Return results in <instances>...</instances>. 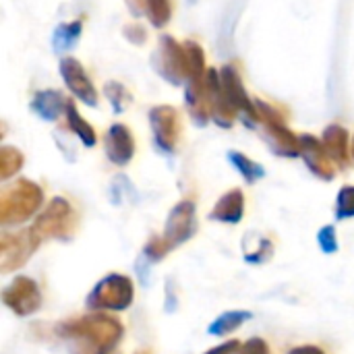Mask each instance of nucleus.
<instances>
[{"label":"nucleus","instance_id":"obj_1","mask_svg":"<svg viewBox=\"0 0 354 354\" xmlns=\"http://www.w3.org/2000/svg\"><path fill=\"white\" fill-rule=\"evenodd\" d=\"M153 68L172 85H187L191 79V62L185 44H178L172 35H162L153 54Z\"/></svg>","mask_w":354,"mask_h":354},{"label":"nucleus","instance_id":"obj_2","mask_svg":"<svg viewBox=\"0 0 354 354\" xmlns=\"http://www.w3.org/2000/svg\"><path fill=\"white\" fill-rule=\"evenodd\" d=\"M257 104V112H259V120L263 122L266 129V139L270 143V147L286 158H295L301 153V137H297L284 122L282 114L272 108L266 102H255Z\"/></svg>","mask_w":354,"mask_h":354},{"label":"nucleus","instance_id":"obj_3","mask_svg":"<svg viewBox=\"0 0 354 354\" xmlns=\"http://www.w3.org/2000/svg\"><path fill=\"white\" fill-rule=\"evenodd\" d=\"M41 203V191L29 180H19L2 195V220L4 224L21 222L29 218Z\"/></svg>","mask_w":354,"mask_h":354},{"label":"nucleus","instance_id":"obj_4","mask_svg":"<svg viewBox=\"0 0 354 354\" xmlns=\"http://www.w3.org/2000/svg\"><path fill=\"white\" fill-rule=\"evenodd\" d=\"M133 301L131 280L124 276H108L104 278L87 299L91 309H127Z\"/></svg>","mask_w":354,"mask_h":354},{"label":"nucleus","instance_id":"obj_5","mask_svg":"<svg viewBox=\"0 0 354 354\" xmlns=\"http://www.w3.org/2000/svg\"><path fill=\"white\" fill-rule=\"evenodd\" d=\"M220 83H222V91H224L226 100L236 110V114L245 116L247 124H255L259 120L257 104L249 100V95L245 91V85L241 81V75L232 64H226V66L220 68Z\"/></svg>","mask_w":354,"mask_h":354},{"label":"nucleus","instance_id":"obj_6","mask_svg":"<svg viewBox=\"0 0 354 354\" xmlns=\"http://www.w3.org/2000/svg\"><path fill=\"white\" fill-rule=\"evenodd\" d=\"M153 139L164 151H174L180 137V116L172 106H156L149 110Z\"/></svg>","mask_w":354,"mask_h":354},{"label":"nucleus","instance_id":"obj_7","mask_svg":"<svg viewBox=\"0 0 354 354\" xmlns=\"http://www.w3.org/2000/svg\"><path fill=\"white\" fill-rule=\"evenodd\" d=\"M60 75H62L66 87L71 89V93L75 97H79L87 106H95L97 104V91H95L91 79L87 77V73H85V68L81 66L79 60L62 58L60 60Z\"/></svg>","mask_w":354,"mask_h":354},{"label":"nucleus","instance_id":"obj_8","mask_svg":"<svg viewBox=\"0 0 354 354\" xmlns=\"http://www.w3.org/2000/svg\"><path fill=\"white\" fill-rule=\"evenodd\" d=\"M301 156L305 164L313 170L324 180H332L336 176V166L334 160L330 158L324 141L315 139L313 135H301Z\"/></svg>","mask_w":354,"mask_h":354},{"label":"nucleus","instance_id":"obj_9","mask_svg":"<svg viewBox=\"0 0 354 354\" xmlns=\"http://www.w3.org/2000/svg\"><path fill=\"white\" fill-rule=\"evenodd\" d=\"M4 303L17 311L19 315H29L31 311H35L41 303L39 290L35 286V282H31L29 278H17L4 292H2Z\"/></svg>","mask_w":354,"mask_h":354},{"label":"nucleus","instance_id":"obj_10","mask_svg":"<svg viewBox=\"0 0 354 354\" xmlns=\"http://www.w3.org/2000/svg\"><path fill=\"white\" fill-rule=\"evenodd\" d=\"M193 232H195V207L193 203L183 201L172 209L168 224H166L164 239L170 247H174L178 243H185Z\"/></svg>","mask_w":354,"mask_h":354},{"label":"nucleus","instance_id":"obj_11","mask_svg":"<svg viewBox=\"0 0 354 354\" xmlns=\"http://www.w3.org/2000/svg\"><path fill=\"white\" fill-rule=\"evenodd\" d=\"M207 93H209L212 118L216 120V124H220L224 129L232 127L234 118H236V110L226 100V95L222 91V83H220V71H216V68L207 71Z\"/></svg>","mask_w":354,"mask_h":354},{"label":"nucleus","instance_id":"obj_12","mask_svg":"<svg viewBox=\"0 0 354 354\" xmlns=\"http://www.w3.org/2000/svg\"><path fill=\"white\" fill-rule=\"evenodd\" d=\"M106 153L110 158V162L124 166L131 162L133 153H135V141L131 131L124 124H112L108 135H106Z\"/></svg>","mask_w":354,"mask_h":354},{"label":"nucleus","instance_id":"obj_13","mask_svg":"<svg viewBox=\"0 0 354 354\" xmlns=\"http://www.w3.org/2000/svg\"><path fill=\"white\" fill-rule=\"evenodd\" d=\"M187 108L197 124H205L212 118L209 108V93H207V77L191 79L187 83Z\"/></svg>","mask_w":354,"mask_h":354},{"label":"nucleus","instance_id":"obj_14","mask_svg":"<svg viewBox=\"0 0 354 354\" xmlns=\"http://www.w3.org/2000/svg\"><path fill=\"white\" fill-rule=\"evenodd\" d=\"M243 212H245V197L239 189H234L218 201V205L214 207L209 218L222 220L226 224H236L243 218Z\"/></svg>","mask_w":354,"mask_h":354},{"label":"nucleus","instance_id":"obj_15","mask_svg":"<svg viewBox=\"0 0 354 354\" xmlns=\"http://www.w3.org/2000/svg\"><path fill=\"white\" fill-rule=\"evenodd\" d=\"M31 108L33 112H37L44 120H56L64 110H66V102L64 97L54 91V89H44V91H37L33 95V102H31Z\"/></svg>","mask_w":354,"mask_h":354},{"label":"nucleus","instance_id":"obj_16","mask_svg":"<svg viewBox=\"0 0 354 354\" xmlns=\"http://www.w3.org/2000/svg\"><path fill=\"white\" fill-rule=\"evenodd\" d=\"M324 145L336 164H340V166L348 164V133L344 127H340V124L328 127L324 133Z\"/></svg>","mask_w":354,"mask_h":354},{"label":"nucleus","instance_id":"obj_17","mask_svg":"<svg viewBox=\"0 0 354 354\" xmlns=\"http://www.w3.org/2000/svg\"><path fill=\"white\" fill-rule=\"evenodd\" d=\"M64 114H66L68 129H71L87 147H93V145H95V131H93L91 124L79 114V110H77V106H75L73 100H66V110H64Z\"/></svg>","mask_w":354,"mask_h":354},{"label":"nucleus","instance_id":"obj_18","mask_svg":"<svg viewBox=\"0 0 354 354\" xmlns=\"http://www.w3.org/2000/svg\"><path fill=\"white\" fill-rule=\"evenodd\" d=\"M247 319H251V313L247 311H228L224 315H220L212 326H209V334L212 336H228L234 330H239Z\"/></svg>","mask_w":354,"mask_h":354},{"label":"nucleus","instance_id":"obj_19","mask_svg":"<svg viewBox=\"0 0 354 354\" xmlns=\"http://www.w3.org/2000/svg\"><path fill=\"white\" fill-rule=\"evenodd\" d=\"M228 160H230V164L243 174V178H245L247 183H255V180H259V178L266 174V170H263L259 164H255L253 160H249L247 156H243V153H239V151H230V153H228Z\"/></svg>","mask_w":354,"mask_h":354},{"label":"nucleus","instance_id":"obj_20","mask_svg":"<svg viewBox=\"0 0 354 354\" xmlns=\"http://www.w3.org/2000/svg\"><path fill=\"white\" fill-rule=\"evenodd\" d=\"M145 15L149 17L153 27L162 29L168 25L172 17V2L170 0H145Z\"/></svg>","mask_w":354,"mask_h":354},{"label":"nucleus","instance_id":"obj_21","mask_svg":"<svg viewBox=\"0 0 354 354\" xmlns=\"http://www.w3.org/2000/svg\"><path fill=\"white\" fill-rule=\"evenodd\" d=\"M81 35V21H73V23H64L54 31V46L56 50H66L71 48Z\"/></svg>","mask_w":354,"mask_h":354},{"label":"nucleus","instance_id":"obj_22","mask_svg":"<svg viewBox=\"0 0 354 354\" xmlns=\"http://www.w3.org/2000/svg\"><path fill=\"white\" fill-rule=\"evenodd\" d=\"M21 166H23L21 151L15 147H2V151H0V174H2V178L12 176Z\"/></svg>","mask_w":354,"mask_h":354},{"label":"nucleus","instance_id":"obj_23","mask_svg":"<svg viewBox=\"0 0 354 354\" xmlns=\"http://www.w3.org/2000/svg\"><path fill=\"white\" fill-rule=\"evenodd\" d=\"M104 93H106V97L110 100V104H112V108L116 110V112H122L124 110V106L127 104H131V93L124 89V85H120V83H116V81H112V83H106V87H104Z\"/></svg>","mask_w":354,"mask_h":354},{"label":"nucleus","instance_id":"obj_24","mask_svg":"<svg viewBox=\"0 0 354 354\" xmlns=\"http://www.w3.org/2000/svg\"><path fill=\"white\" fill-rule=\"evenodd\" d=\"M354 216V187H344L338 195V205H336V218H353Z\"/></svg>","mask_w":354,"mask_h":354},{"label":"nucleus","instance_id":"obj_25","mask_svg":"<svg viewBox=\"0 0 354 354\" xmlns=\"http://www.w3.org/2000/svg\"><path fill=\"white\" fill-rule=\"evenodd\" d=\"M319 245L324 249V253H336L338 251V241H336V228L334 226H326L319 230Z\"/></svg>","mask_w":354,"mask_h":354},{"label":"nucleus","instance_id":"obj_26","mask_svg":"<svg viewBox=\"0 0 354 354\" xmlns=\"http://www.w3.org/2000/svg\"><path fill=\"white\" fill-rule=\"evenodd\" d=\"M124 37H127L129 41H133L135 46H143L145 39H147V31H145V27H141V25H127V27H124Z\"/></svg>","mask_w":354,"mask_h":354},{"label":"nucleus","instance_id":"obj_27","mask_svg":"<svg viewBox=\"0 0 354 354\" xmlns=\"http://www.w3.org/2000/svg\"><path fill=\"white\" fill-rule=\"evenodd\" d=\"M268 344L263 342V340H259V338H253V340H249L247 344H243V346H239V351L234 354H268Z\"/></svg>","mask_w":354,"mask_h":354},{"label":"nucleus","instance_id":"obj_28","mask_svg":"<svg viewBox=\"0 0 354 354\" xmlns=\"http://www.w3.org/2000/svg\"><path fill=\"white\" fill-rule=\"evenodd\" d=\"M239 342L236 340H232V342H224L222 346H218V348H212L207 354H234L239 351Z\"/></svg>","mask_w":354,"mask_h":354},{"label":"nucleus","instance_id":"obj_29","mask_svg":"<svg viewBox=\"0 0 354 354\" xmlns=\"http://www.w3.org/2000/svg\"><path fill=\"white\" fill-rule=\"evenodd\" d=\"M127 4L135 17H141L145 12V0H127Z\"/></svg>","mask_w":354,"mask_h":354},{"label":"nucleus","instance_id":"obj_30","mask_svg":"<svg viewBox=\"0 0 354 354\" xmlns=\"http://www.w3.org/2000/svg\"><path fill=\"white\" fill-rule=\"evenodd\" d=\"M290 354H324L319 348H315V346H301V348H295V351H290Z\"/></svg>","mask_w":354,"mask_h":354},{"label":"nucleus","instance_id":"obj_31","mask_svg":"<svg viewBox=\"0 0 354 354\" xmlns=\"http://www.w3.org/2000/svg\"><path fill=\"white\" fill-rule=\"evenodd\" d=\"M353 156H354V141H353Z\"/></svg>","mask_w":354,"mask_h":354}]
</instances>
